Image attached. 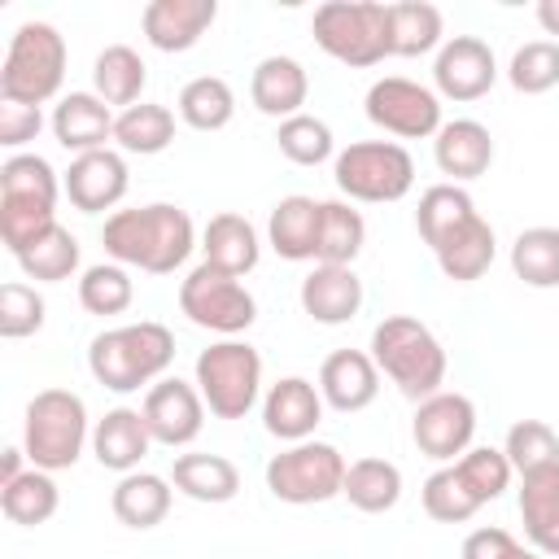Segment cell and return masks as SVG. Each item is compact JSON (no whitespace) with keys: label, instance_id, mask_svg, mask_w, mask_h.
I'll use <instances>...</instances> for the list:
<instances>
[{"label":"cell","instance_id":"18","mask_svg":"<svg viewBox=\"0 0 559 559\" xmlns=\"http://www.w3.org/2000/svg\"><path fill=\"white\" fill-rule=\"evenodd\" d=\"M114 122H118V118L109 114V105H105L96 92H66V96L57 100L52 118H48L57 144H61L66 153H74V157L105 148V140H114Z\"/></svg>","mask_w":559,"mask_h":559},{"label":"cell","instance_id":"8","mask_svg":"<svg viewBox=\"0 0 559 559\" xmlns=\"http://www.w3.org/2000/svg\"><path fill=\"white\" fill-rule=\"evenodd\" d=\"M332 179L349 201H367V205H389L402 201L415 183V162L402 144L393 140H358L349 148L336 153L332 162Z\"/></svg>","mask_w":559,"mask_h":559},{"label":"cell","instance_id":"26","mask_svg":"<svg viewBox=\"0 0 559 559\" xmlns=\"http://www.w3.org/2000/svg\"><path fill=\"white\" fill-rule=\"evenodd\" d=\"M201 253L210 266H218L227 275H245L258 266L262 245H258V231L245 214H214L201 231Z\"/></svg>","mask_w":559,"mask_h":559},{"label":"cell","instance_id":"37","mask_svg":"<svg viewBox=\"0 0 559 559\" xmlns=\"http://www.w3.org/2000/svg\"><path fill=\"white\" fill-rule=\"evenodd\" d=\"M367 245V223L349 201H323V218H319V253L314 262L328 266H354V258Z\"/></svg>","mask_w":559,"mask_h":559},{"label":"cell","instance_id":"47","mask_svg":"<svg viewBox=\"0 0 559 559\" xmlns=\"http://www.w3.org/2000/svg\"><path fill=\"white\" fill-rule=\"evenodd\" d=\"M454 467H459V476H463V485L472 489V498L485 507V502H493V498H502V489L511 485V463H507V454L502 450H493V445H472L467 454H459L454 459Z\"/></svg>","mask_w":559,"mask_h":559},{"label":"cell","instance_id":"43","mask_svg":"<svg viewBox=\"0 0 559 559\" xmlns=\"http://www.w3.org/2000/svg\"><path fill=\"white\" fill-rule=\"evenodd\" d=\"M131 297H135V284H131L127 266H118V262H96L79 280V306L87 314H100V319L122 314L131 306Z\"/></svg>","mask_w":559,"mask_h":559},{"label":"cell","instance_id":"17","mask_svg":"<svg viewBox=\"0 0 559 559\" xmlns=\"http://www.w3.org/2000/svg\"><path fill=\"white\" fill-rule=\"evenodd\" d=\"M214 17H218L214 0H153L140 13V31L157 52H188L201 44Z\"/></svg>","mask_w":559,"mask_h":559},{"label":"cell","instance_id":"10","mask_svg":"<svg viewBox=\"0 0 559 559\" xmlns=\"http://www.w3.org/2000/svg\"><path fill=\"white\" fill-rule=\"evenodd\" d=\"M179 310L188 314V323L227 336H240L253 319H258V301L253 293L240 284V275H227L210 262L192 266L179 284Z\"/></svg>","mask_w":559,"mask_h":559},{"label":"cell","instance_id":"36","mask_svg":"<svg viewBox=\"0 0 559 559\" xmlns=\"http://www.w3.org/2000/svg\"><path fill=\"white\" fill-rule=\"evenodd\" d=\"M170 140H175V114L166 105H153V100H140V105L122 109L118 122H114V144L122 153L153 157V153L170 148Z\"/></svg>","mask_w":559,"mask_h":559},{"label":"cell","instance_id":"25","mask_svg":"<svg viewBox=\"0 0 559 559\" xmlns=\"http://www.w3.org/2000/svg\"><path fill=\"white\" fill-rule=\"evenodd\" d=\"M520 520L533 550L559 555V463L520 476Z\"/></svg>","mask_w":559,"mask_h":559},{"label":"cell","instance_id":"32","mask_svg":"<svg viewBox=\"0 0 559 559\" xmlns=\"http://www.w3.org/2000/svg\"><path fill=\"white\" fill-rule=\"evenodd\" d=\"M472 218H476V205H472V197L459 183H432L419 197V210H415V227H419V236H424L428 249H441Z\"/></svg>","mask_w":559,"mask_h":559},{"label":"cell","instance_id":"7","mask_svg":"<svg viewBox=\"0 0 559 559\" xmlns=\"http://www.w3.org/2000/svg\"><path fill=\"white\" fill-rule=\"evenodd\" d=\"M205 397V411L218 419H245L258 402L262 389V354L249 341H214L210 349L197 354V380Z\"/></svg>","mask_w":559,"mask_h":559},{"label":"cell","instance_id":"40","mask_svg":"<svg viewBox=\"0 0 559 559\" xmlns=\"http://www.w3.org/2000/svg\"><path fill=\"white\" fill-rule=\"evenodd\" d=\"M57 227V205L44 201H22V197H0V240L4 249L17 258L26 253L39 236H48Z\"/></svg>","mask_w":559,"mask_h":559},{"label":"cell","instance_id":"24","mask_svg":"<svg viewBox=\"0 0 559 559\" xmlns=\"http://www.w3.org/2000/svg\"><path fill=\"white\" fill-rule=\"evenodd\" d=\"M319 218H323V201L314 197H284L275 201L271 218H266V240L284 262H314L319 253Z\"/></svg>","mask_w":559,"mask_h":559},{"label":"cell","instance_id":"33","mask_svg":"<svg viewBox=\"0 0 559 559\" xmlns=\"http://www.w3.org/2000/svg\"><path fill=\"white\" fill-rule=\"evenodd\" d=\"M57 502H61L57 480H52V472H44V467H26L17 480L0 485V511H4V520L22 524V528L48 524V520L57 515Z\"/></svg>","mask_w":559,"mask_h":559},{"label":"cell","instance_id":"22","mask_svg":"<svg viewBox=\"0 0 559 559\" xmlns=\"http://www.w3.org/2000/svg\"><path fill=\"white\" fill-rule=\"evenodd\" d=\"M301 310L328 328L349 323L362 310V280L354 275V266L314 262V271L301 280Z\"/></svg>","mask_w":559,"mask_h":559},{"label":"cell","instance_id":"30","mask_svg":"<svg viewBox=\"0 0 559 559\" xmlns=\"http://www.w3.org/2000/svg\"><path fill=\"white\" fill-rule=\"evenodd\" d=\"M441 9L428 0H397L389 4V57H424L445 39Z\"/></svg>","mask_w":559,"mask_h":559},{"label":"cell","instance_id":"16","mask_svg":"<svg viewBox=\"0 0 559 559\" xmlns=\"http://www.w3.org/2000/svg\"><path fill=\"white\" fill-rule=\"evenodd\" d=\"M319 419H323V393L306 376H284L262 397V424H266V432L280 437V441H288V445L310 441L314 428H319Z\"/></svg>","mask_w":559,"mask_h":559},{"label":"cell","instance_id":"39","mask_svg":"<svg viewBox=\"0 0 559 559\" xmlns=\"http://www.w3.org/2000/svg\"><path fill=\"white\" fill-rule=\"evenodd\" d=\"M17 266L26 280H39V284H61L79 271V240L70 227H52L48 236H39L26 253H17Z\"/></svg>","mask_w":559,"mask_h":559},{"label":"cell","instance_id":"23","mask_svg":"<svg viewBox=\"0 0 559 559\" xmlns=\"http://www.w3.org/2000/svg\"><path fill=\"white\" fill-rule=\"evenodd\" d=\"M148 445H153V432H148L144 415L131 411V406L105 411L96 419V428H92V454H96V463L109 467V472H122V476L140 467V459L148 454Z\"/></svg>","mask_w":559,"mask_h":559},{"label":"cell","instance_id":"35","mask_svg":"<svg viewBox=\"0 0 559 559\" xmlns=\"http://www.w3.org/2000/svg\"><path fill=\"white\" fill-rule=\"evenodd\" d=\"M175 109H179V118H183L192 131H223V127L236 118V92L227 87V79L201 74V79H188V83L179 87Z\"/></svg>","mask_w":559,"mask_h":559},{"label":"cell","instance_id":"12","mask_svg":"<svg viewBox=\"0 0 559 559\" xmlns=\"http://www.w3.org/2000/svg\"><path fill=\"white\" fill-rule=\"evenodd\" d=\"M476 437V406L467 393H432L424 402H415L411 415V441L419 445V454L437 459V463H454L459 454L472 450Z\"/></svg>","mask_w":559,"mask_h":559},{"label":"cell","instance_id":"29","mask_svg":"<svg viewBox=\"0 0 559 559\" xmlns=\"http://www.w3.org/2000/svg\"><path fill=\"white\" fill-rule=\"evenodd\" d=\"M170 480L157 476V472H127L114 493H109V507L114 515L127 524V528H157L166 515H170Z\"/></svg>","mask_w":559,"mask_h":559},{"label":"cell","instance_id":"34","mask_svg":"<svg viewBox=\"0 0 559 559\" xmlns=\"http://www.w3.org/2000/svg\"><path fill=\"white\" fill-rule=\"evenodd\" d=\"M341 493L349 498V507H358L367 515L393 511L397 498H402V472L389 459H354L345 467V489Z\"/></svg>","mask_w":559,"mask_h":559},{"label":"cell","instance_id":"41","mask_svg":"<svg viewBox=\"0 0 559 559\" xmlns=\"http://www.w3.org/2000/svg\"><path fill=\"white\" fill-rule=\"evenodd\" d=\"M502 454H507L511 472L528 476V472H537V467L559 463V432H555L546 419H520V424L507 428Z\"/></svg>","mask_w":559,"mask_h":559},{"label":"cell","instance_id":"50","mask_svg":"<svg viewBox=\"0 0 559 559\" xmlns=\"http://www.w3.org/2000/svg\"><path fill=\"white\" fill-rule=\"evenodd\" d=\"M44 114L35 105H17V100H0V144L4 148H22L39 135Z\"/></svg>","mask_w":559,"mask_h":559},{"label":"cell","instance_id":"49","mask_svg":"<svg viewBox=\"0 0 559 559\" xmlns=\"http://www.w3.org/2000/svg\"><path fill=\"white\" fill-rule=\"evenodd\" d=\"M463 559H546L533 546H520L507 528H472L463 537Z\"/></svg>","mask_w":559,"mask_h":559},{"label":"cell","instance_id":"15","mask_svg":"<svg viewBox=\"0 0 559 559\" xmlns=\"http://www.w3.org/2000/svg\"><path fill=\"white\" fill-rule=\"evenodd\" d=\"M127 183H131V179H127V157L114 153V148H96V153L74 157L70 170H66V179H61L70 205L83 210V214H105V210H114V205L127 197Z\"/></svg>","mask_w":559,"mask_h":559},{"label":"cell","instance_id":"52","mask_svg":"<svg viewBox=\"0 0 559 559\" xmlns=\"http://www.w3.org/2000/svg\"><path fill=\"white\" fill-rule=\"evenodd\" d=\"M537 22L546 35H559V0H542L537 4Z\"/></svg>","mask_w":559,"mask_h":559},{"label":"cell","instance_id":"48","mask_svg":"<svg viewBox=\"0 0 559 559\" xmlns=\"http://www.w3.org/2000/svg\"><path fill=\"white\" fill-rule=\"evenodd\" d=\"M44 328V297L22 284V280H9L0 288V336L4 341H22L31 332Z\"/></svg>","mask_w":559,"mask_h":559},{"label":"cell","instance_id":"27","mask_svg":"<svg viewBox=\"0 0 559 559\" xmlns=\"http://www.w3.org/2000/svg\"><path fill=\"white\" fill-rule=\"evenodd\" d=\"M148 83V66L144 57L131 48V44H109L96 52L92 61V92L105 100V105H140V92Z\"/></svg>","mask_w":559,"mask_h":559},{"label":"cell","instance_id":"45","mask_svg":"<svg viewBox=\"0 0 559 559\" xmlns=\"http://www.w3.org/2000/svg\"><path fill=\"white\" fill-rule=\"evenodd\" d=\"M275 144H280V153H284L288 162H297V166H319V162H328L332 148H336L332 127H328L323 118H314V114H293V118H284V122L275 127Z\"/></svg>","mask_w":559,"mask_h":559},{"label":"cell","instance_id":"21","mask_svg":"<svg viewBox=\"0 0 559 559\" xmlns=\"http://www.w3.org/2000/svg\"><path fill=\"white\" fill-rule=\"evenodd\" d=\"M432 157H437V170L450 175L454 183L480 179L489 170V162H493V135L476 118L441 122V131L432 135Z\"/></svg>","mask_w":559,"mask_h":559},{"label":"cell","instance_id":"42","mask_svg":"<svg viewBox=\"0 0 559 559\" xmlns=\"http://www.w3.org/2000/svg\"><path fill=\"white\" fill-rule=\"evenodd\" d=\"M57 192H66V188H61L57 170L39 153H13L0 166V197H22V201L57 205Z\"/></svg>","mask_w":559,"mask_h":559},{"label":"cell","instance_id":"3","mask_svg":"<svg viewBox=\"0 0 559 559\" xmlns=\"http://www.w3.org/2000/svg\"><path fill=\"white\" fill-rule=\"evenodd\" d=\"M371 362L411 402H424V397L441 393V384H445V349L432 336V328L411 319V314H389V319L376 323Z\"/></svg>","mask_w":559,"mask_h":559},{"label":"cell","instance_id":"4","mask_svg":"<svg viewBox=\"0 0 559 559\" xmlns=\"http://www.w3.org/2000/svg\"><path fill=\"white\" fill-rule=\"evenodd\" d=\"M87 406L79 393L70 389H39L26 402V419H22V450L31 459V467L44 472H66L79 463L83 445H87Z\"/></svg>","mask_w":559,"mask_h":559},{"label":"cell","instance_id":"2","mask_svg":"<svg viewBox=\"0 0 559 559\" xmlns=\"http://www.w3.org/2000/svg\"><path fill=\"white\" fill-rule=\"evenodd\" d=\"M170 362H175V336L166 323L153 319L109 328L87 345V371L96 376V384L114 393H135L140 384H157Z\"/></svg>","mask_w":559,"mask_h":559},{"label":"cell","instance_id":"5","mask_svg":"<svg viewBox=\"0 0 559 559\" xmlns=\"http://www.w3.org/2000/svg\"><path fill=\"white\" fill-rule=\"evenodd\" d=\"M66 83V39L52 22H22L0 66V100L44 105Z\"/></svg>","mask_w":559,"mask_h":559},{"label":"cell","instance_id":"20","mask_svg":"<svg viewBox=\"0 0 559 559\" xmlns=\"http://www.w3.org/2000/svg\"><path fill=\"white\" fill-rule=\"evenodd\" d=\"M306 96H310V74H306V66H301L297 57H280V52H275V57H262V61L253 66L249 100H253L258 114L284 122V118L301 114Z\"/></svg>","mask_w":559,"mask_h":559},{"label":"cell","instance_id":"31","mask_svg":"<svg viewBox=\"0 0 559 559\" xmlns=\"http://www.w3.org/2000/svg\"><path fill=\"white\" fill-rule=\"evenodd\" d=\"M437 253V266H441V275L445 280H454V284H472V280H480L489 266H493V253H498V240H493V227L476 214L463 231H454L441 249H432Z\"/></svg>","mask_w":559,"mask_h":559},{"label":"cell","instance_id":"28","mask_svg":"<svg viewBox=\"0 0 559 559\" xmlns=\"http://www.w3.org/2000/svg\"><path fill=\"white\" fill-rule=\"evenodd\" d=\"M170 485L192 502H231L240 493V472L223 454H175Z\"/></svg>","mask_w":559,"mask_h":559},{"label":"cell","instance_id":"9","mask_svg":"<svg viewBox=\"0 0 559 559\" xmlns=\"http://www.w3.org/2000/svg\"><path fill=\"white\" fill-rule=\"evenodd\" d=\"M345 454L328 441H297L266 463V489L288 507L328 502L345 489Z\"/></svg>","mask_w":559,"mask_h":559},{"label":"cell","instance_id":"19","mask_svg":"<svg viewBox=\"0 0 559 559\" xmlns=\"http://www.w3.org/2000/svg\"><path fill=\"white\" fill-rule=\"evenodd\" d=\"M319 393L341 415L367 411L376 402V393H380V367L362 349H336L319 367Z\"/></svg>","mask_w":559,"mask_h":559},{"label":"cell","instance_id":"6","mask_svg":"<svg viewBox=\"0 0 559 559\" xmlns=\"http://www.w3.org/2000/svg\"><path fill=\"white\" fill-rule=\"evenodd\" d=\"M314 44L354 70L380 66L389 57V4L380 0H328L310 17Z\"/></svg>","mask_w":559,"mask_h":559},{"label":"cell","instance_id":"44","mask_svg":"<svg viewBox=\"0 0 559 559\" xmlns=\"http://www.w3.org/2000/svg\"><path fill=\"white\" fill-rule=\"evenodd\" d=\"M419 498H424V511H428L437 524H467V520L480 511V502L472 498V489L463 485V476H459L454 463L437 467V472L424 480Z\"/></svg>","mask_w":559,"mask_h":559},{"label":"cell","instance_id":"46","mask_svg":"<svg viewBox=\"0 0 559 559\" xmlns=\"http://www.w3.org/2000/svg\"><path fill=\"white\" fill-rule=\"evenodd\" d=\"M507 79L524 96L550 92L559 83V44L555 39H528L524 48H515V57L507 66Z\"/></svg>","mask_w":559,"mask_h":559},{"label":"cell","instance_id":"51","mask_svg":"<svg viewBox=\"0 0 559 559\" xmlns=\"http://www.w3.org/2000/svg\"><path fill=\"white\" fill-rule=\"evenodd\" d=\"M22 459H26V450L22 445H13V450H4V459H0V485H9V480H17L26 467H22Z\"/></svg>","mask_w":559,"mask_h":559},{"label":"cell","instance_id":"1","mask_svg":"<svg viewBox=\"0 0 559 559\" xmlns=\"http://www.w3.org/2000/svg\"><path fill=\"white\" fill-rule=\"evenodd\" d=\"M100 240L118 266L170 275L197 249V227H192L188 210H179L170 201H153L140 210H114L100 227Z\"/></svg>","mask_w":559,"mask_h":559},{"label":"cell","instance_id":"13","mask_svg":"<svg viewBox=\"0 0 559 559\" xmlns=\"http://www.w3.org/2000/svg\"><path fill=\"white\" fill-rule=\"evenodd\" d=\"M148 432L157 445H192L201 437V424H205V397L197 384L179 380V376H162L157 384H148L144 393V406H140Z\"/></svg>","mask_w":559,"mask_h":559},{"label":"cell","instance_id":"14","mask_svg":"<svg viewBox=\"0 0 559 559\" xmlns=\"http://www.w3.org/2000/svg\"><path fill=\"white\" fill-rule=\"evenodd\" d=\"M432 83H437V96H445V100H480L498 83L493 48L476 35H450L437 48Z\"/></svg>","mask_w":559,"mask_h":559},{"label":"cell","instance_id":"11","mask_svg":"<svg viewBox=\"0 0 559 559\" xmlns=\"http://www.w3.org/2000/svg\"><path fill=\"white\" fill-rule=\"evenodd\" d=\"M367 118L397 140H428L441 131V96L415 79L384 74L367 87Z\"/></svg>","mask_w":559,"mask_h":559},{"label":"cell","instance_id":"38","mask_svg":"<svg viewBox=\"0 0 559 559\" xmlns=\"http://www.w3.org/2000/svg\"><path fill=\"white\" fill-rule=\"evenodd\" d=\"M511 271L528 288H559V227H524L511 245Z\"/></svg>","mask_w":559,"mask_h":559}]
</instances>
